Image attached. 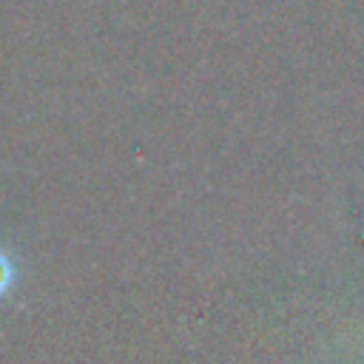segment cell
<instances>
[{
  "instance_id": "cell-1",
  "label": "cell",
  "mask_w": 364,
  "mask_h": 364,
  "mask_svg": "<svg viewBox=\"0 0 364 364\" xmlns=\"http://www.w3.org/2000/svg\"><path fill=\"white\" fill-rule=\"evenodd\" d=\"M9 284V264H6V259L0 256V290Z\"/></svg>"
}]
</instances>
